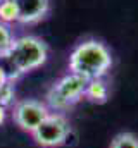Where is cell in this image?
I'll use <instances>...</instances> for the list:
<instances>
[{
  "mask_svg": "<svg viewBox=\"0 0 138 148\" xmlns=\"http://www.w3.org/2000/svg\"><path fill=\"white\" fill-rule=\"evenodd\" d=\"M85 98L90 100L92 103H105L107 102V98H109V86L104 81V77L92 79V81L86 83Z\"/></svg>",
  "mask_w": 138,
  "mask_h": 148,
  "instance_id": "52a82bcc",
  "label": "cell"
},
{
  "mask_svg": "<svg viewBox=\"0 0 138 148\" xmlns=\"http://www.w3.org/2000/svg\"><path fill=\"white\" fill-rule=\"evenodd\" d=\"M17 7L21 24H34L48 12V0H12Z\"/></svg>",
  "mask_w": 138,
  "mask_h": 148,
  "instance_id": "8992f818",
  "label": "cell"
},
{
  "mask_svg": "<svg viewBox=\"0 0 138 148\" xmlns=\"http://www.w3.org/2000/svg\"><path fill=\"white\" fill-rule=\"evenodd\" d=\"M112 67V55L99 40H85L78 43L69 55V73L86 81L100 79Z\"/></svg>",
  "mask_w": 138,
  "mask_h": 148,
  "instance_id": "6da1fadb",
  "label": "cell"
},
{
  "mask_svg": "<svg viewBox=\"0 0 138 148\" xmlns=\"http://www.w3.org/2000/svg\"><path fill=\"white\" fill-rule=\"evenodd\" d=\"M71 126L64 114L50 112L48 117L31 133L34 143L41 148H59L68 141Z\"/></svg>",
  "mask_w": 138,
  "mask_h": 148,
  "instance_id": "277c9868",
  "label": "cell"
},
{
  "mask_svg": "<svg viewBox=\"0 0 138 148\" xmlns=\"http://www.w3.org/2000/svg\"><path fill=\"white\" fill-rule=\"evenodd\" d=\"M10 114H12V121L16 122V126H19L26 133H33L34 129L48 117L50 109L47 107L45 102L26 98V100L16 102V105L12 107Z\"/></svg>",
  "mask_w": 138,
  "mask_h": 148,
  "instance_id": "5b68a950",
  "label": "cell"
},
{
  "mask_svg": "<svg viewBox=\"0 0 138 148\" xmlns=\"http://www.w3.org/2000/svg\"><path fill=\"white\" fill-rule=\"evenodd\" d=\"M110 148H138V136L133 133H119L112 140Z\"/></svg>",
  "mask_w": 138,
  "mask_h": 148,
  "instance_id": "8fae6325",
  "label": "cell"
},
{
  "mask_svg": "<svg viewBox=\"0 0 138 148\" xmlns=\"http://www.w3.org/2000/svg\"><path fill=\"white\" fill-rule=\"evenodd\" d=\"M48 59L47 43L38 36H19L14 40L9 53L2 59L7 66H3L9 77L17 79L23 74H28L41 67Z\"/></svg>",
  "mask_w": 138,
  "mask_h": 148,
  "instance_id": "7a4b0ae2",
  "label": "cell"
},
{
  "mask_svg": "<svg viewBox=\"0 0 138 148\" xmlns=\"http://www.w3.org/2000/svg\"><path fill=\"white\" fill-rule=\"evenodd\" d=\"M14 35H12V29L9 28V24H3L0 23V60L9 53L12 43H14Z\"/></svg>",
  "mask_w": 138,
  "mask_h": 148,
  "instance_id": "30bf717a",
  "label": "cell"
},
{
  "mask_svg": "<svg viewBox=\"0 0 138 148\" xmlns=\"http://www.w3.org/2000/svg\"><path fill=\"white\" fill-rule=\"evenodd\" d=\"M2 2H3V0H0V3H2Z\"/></svg>",
  "mask_w": 138,
  "mask_h": 148,
  "instance_id": "5bb4252c",
  "label": "cell"
},
{
  "mask_svg": "<svg viewBox=\"0 0 138 148\" xmlns=\"http://www.w3.org/2000/svg\"><path fill=\"white\" fill-rule=\"evenodd\" d=\"M86 83H88L86 79L72 73H68L61 79H57L50 86L45 97V103L50 109V112L62 114V112L72 109L78 102H81L85 98Z\"/></svg>",
  "mask_w": 138,
  "mask_h": 148,
  "instance_id": "3957f363",
  "label": "cell"
},
{
  "mask_svg": "<svg viewBox=\"0 0 138 148\" xmlns=\"http://www.w3.org/2000/svg\"><path fill=\"white\" fill-rule=\"evenodd\" d=\"M16 102V79L7 77L0 83V105L3 109H12Z\"/></svg>",
  "mask_w": 138,
  "mask_h": 148,
  "instance_id": "ba28073f",
  "label": "cell"
},
{
  "mask_svg": "<svg viewBox=\"0 0 138 148\" xmlns=\"http://www.w3.org/2000/svg\"><path fill=\"white\" fill-rule=\"evenodd\" d=\"M5 119H7V109H3V107L0 105V126L5 122Z\"/></svg>",
  "mask_w": 138,
  "mask_h": 148,
  "instance_id": "7c38bea8",
  "label": "cell"
},
{
  "mask_svg": "<svg viewBox=\"0 0 138 148\" xmlns=\"http://www.w3.org/2000/svg\"><path fill=\"white\" fill-rule=\"evenodd\" d=\"M17 19H19V12L16 3L12 0H3L0 3V23L10 24V23H17Z\"/></svg>",
  "mask_w": 138,
  "mask_h": 148,
  "instance_id": "9c48e42d",
  "label": "cell"
},
{
  "mask_svg": "<svg viewBox=\"0 0 138 148\" xmlns=\"http://www.w3.org/2000/svg\"><path fill=\"white\" fill-rule=\"evenodd\" d=\"M7 77H9V76H7V73H5V69H3V66L0 64V83H2V81H5Z\"/></svg>",
  "mask_w": 138,
  "mask_h": 148,
  "instance_id": "4fadbf2b",
  "label": "cell"
}]
</instances>
